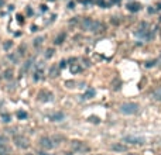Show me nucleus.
<instances>
[{
	"label": "nucleus",
	"mask_w": 161,
	"mask_h": 155,
	"mask_svg": "<svg viewBox=\"0 0 161 155\" xmlns=\"http://www.w3.org/2000/svg\"><path fill=\"white\" fill-rule=\"evenodd\" d=\"M81 27H82L83 31H91V32H103L106 30L105 24L102 21H98V20H93V18H83L82 23H81Z\"/></svg>",
	"instance_id": "f257e3e1"
},
{
	"label": "nucleus",
	"mask_w": 161,
	"mask_h": 155,
	"mask_svg": "<svg viewBox=\"0 0 161 155\" xmlns=\"http://www.w3.org/2000/svg\"><path fill=\"white\" fill-rule=\"evenodd\" d=\"M138 110H140V105L134 103V102H129V103H123L120 106L119 111L122 114H126V116H133V114H137Z\"/></svg>",
	"instance_id": "f03ea898"
},
{
	"label": "nucleus",
	"mask_w": 161,
	"mask_h": 155,
	"mask_svg": "<svg viewBox=\"0 0 161 155\" xmlns=\"http://www.w3.org/2000/svg\"><path fill=\"white\" fill-rule=\"evenodd\" d=\"M137 35L140 37V38H143V40H146V41H148L150 38L153 37V32L151 30H150V27H148L146 23H143L141 24V27L138 28V31H137Z\"/></svg>",
	"instance_id": "7ed1b4c3"
},
{
	"label": "nucleus",
	"mask_w": 161,
	"mask_h": 155,
	"mask_svg": "<svg viewBox=\"0 0 161 155\" xmlns=\"http://www.w3.org/2000/svg\"><path fill=\"white\" fill-rule=\"evenodd\" d=\"M71 147H72V150L75 151V152H88L89 151V147L85 144L83 141H72L71 142Z\"/></svg>",
	"instance_id": "20e7f679"
},
{
	"label": "nucleus",
	"mask_w": 161,
	"mask_h": 155,
	"mask_svg": "<svg viewBox=\"0 0 161 155\" xmlns=\"http://www.w3.org/2000/svg\"><path fill=\"white\" fill-rule=\"evenodd\" d=\"M124 142H129V144H134V145H143L146 140L143 137H138V135H127V137L123 138Z\"/></svg>",
	"instance_id": "39448f33"
},
{
	"label": "nucleus",
	"mask_w": 161,
	"mask_h": 155,
	"mask_svg": "<svg viewBox=\"0 0 161 155\" xmlns=\"http://www.w3.org/2000/svg\"><path fill=\"white\" fill-rule=\"evenodd\" d=\"M14 144L19 147V148H28V138L24 137V135H16V137L13 138Z\"/></svg>",
	"instance_id": "423d86ee"
},
{
	"label": "nucleus",
	"mask_w": 161,
	"mask_h": 155,
	"mask_svg": "<svg viewBox=\"0 0 161 155\" xmlns=\"http://www.w3.org/2000/svg\"><path fill=\"white\" fill-rule=\"evenodd\" d=\"M54 141H52V138L50 137H41L40 138V147L44 148V150H52L54 148Z\"/></svg>",
	"instance_id": "0eeeda50"
},
{
	"label": "nucleus",
	"mask_w": 161,
	"mask_h": 155,
	"mask_svg": "<svg viewBox=\"0 0 161 155\" xmlns=\"http://www.w3.org/2000/svg\"><path fill=\"white\" fill-rule=\"evenodd\" d=\"M52 97H54V95L50 90H41L38 93V100L40 102H50L52 100Z\"/></svg>",
	"instance_id": "6e6552de"
},
{
	"label": "nucleus",
	"mask_w": 161,
	"mask_h": 155,
	"mask_svg": "<svg viewBox=\"0 0 161 155\" xmlns=\"http://www.w3.org/2000/svg\"><path fill=\"white\" fill-rule=\"evenodd\" d=\"M127 10L129 11H132V13H136V11H138V10L141 9V5L140 3H137V2H130V3H127Z\"/></svg>",
	"instance_id": "1a4fd4ad"
},
{
	"label": "nucleus",
	"mask_w": 161,
	"mask_h": 155,
	"mask_svg": "<svg viewBox=\"0 0 161 155\" xmlns=\"http://www.w3.org/2000/svg\"><path fill=\"white\" fill-rule=\"evenodd\" d=\"M112 151H115V152H126V151L129 150L127 148V145H124V144H112Z\"/></svg>",
	"instance_id": "9d476101"
},
{
	"label": "nucleus",
	"mask_w": 161,
	"mask_h": 155,
	"mask_svg": "<svg viewBox=\"0 0 161 155\" xmlns=\"http://www.w3.org/2000/svg\"><path fill=\"white\" fill-rule=\"evenodd\" d=\"M92 97H95V89L89 87V89L85 92V95H82V99L83 100H89V99H92Z\"/></svg>",
	"instance_id": "9b49d317"
},
{
	"label": "nucleus",
	"mask_w": 161,
	"mask_h": 155,
	"mask_svg": "<svg viewBox=\"0 0 161 155\" xmlns=\"http://www.w3.org/2000/svg\"><path fill=\"white\" fill-rule=\"evenodd\" d=\"M58 73H60V66H58V65H54V66H51V69H50V76H51V78L58 76Z\"/></svg>",
	"instance_id": "f8f14e48"
},
{
	"label": "nucleus",
	"mask_w": 161,
	"mask_h": 155,
	"mask_svg": "<svg viewBox=\"0 0 161 155\" xmlns=\"http://www.w3.org/2000/svg\"><path fill=\"white\" fill-rule=\"evenodd\" d=\"M153 99L157 102H161V86H158L156 90L153 92Z\"/></svg>",
	"instance_id": "ddd939ff"
},
{
	"label": "nucleus",
	"mask_w": 161,
	"mask_h": 155,
	"mask_svg": "<svg viewBox=\"0 0 161 155\" xmlns=\"http://www.w3.org/2000/svg\"><path fill=\"white\" fill-rule=\"evenodd\" d=\"M64 113H55V114H52V116H50V119L51 121H61V120H64Z\"/></svg>",
	"instance_id": "4468645a"
},
{
	"label": "nucleus",
	"mask_w": 161,
	"mask_h": 155,
	"mask_svg": "<svg viewBox=\"0 0 161 155\" xmlns=\"http://www.w3.org/2000/svg\"><path fill=\"white\" fill-rule=\"evenodd\" d=\"M65 37H67V34H65V32H62V34H60V35L57 37L55 38V45H61V44H62V42H64V40H65Z\"/></svg>",
	"instance_id": "2eb2a0df"
},
{
	"label": "nucleus",
	"mask_w": 161,
	"mask_h": 155,
	"mask_svg": "<svg viewBox=\"0 0 161 155\" xmlns=\"http://www.w3.org/2000/svg\"><path fill=\"white\" fill-rule=\"evenodd\" d=\"M10 154V148L9 145H0V155H9Z\"/></svg>",
	"instance_id": "dca6fc26"
},
{
	"label": "nucleus",
	"mask_w": 161,
	"mask_h": 155,
	"mask_svg": "<svg viewBox=\"0 0 161 155\" xmlns=\"http://www.w3.org/2000/svg\"><path fill=\"white\" fill-rule=\"evenodd\" d=\"M0 116H2V119H3V121H5V123H10V121H11V114H9V113H2Z\"/></svg>",
	"instance_id": "f3484780"
},
{
	"label": "nucleus",
	"mask_w": 161,
	"mask_h": 155,
	"mask_svg": "<svg viewBox=\"0 0 161 155\" xmlns=\"http://www.w3.org/2000/svg\"><path fill=\"white\" fill-rule=\"evenodd\" d=\"M17 117H19L20 120L27 119V111H24V110H20V111H17Z\"/></svg>",
	"instance_id": "a211bd4d"
},
{
	"label": "nucleus",
	"mask_w": 161,
	"mask_h": 155,
	"mask_svg": "<svg viewBox=\"0 0 161 155\" xmlns=\"http://www.w3.org/2000/svg\"><path fill=\"white\" fill-rule=\"evenodd\" d=\"M71 71H72L74 73H76V72H81V71H82V68H81V66H78V64H72Z\"/></svg>",
	"instance_id": "6ab92c4d"
},
{
	"label": "nucleus",
	"mask_w": 161,
	"mask_h": 155,
	"mask_svg": "<svg viewBox=\"0 0 161 155\" xmlns=\"http://www.w3.org/2000/svg\"><path fill=\"white\" fill-rule=\"evenodd\" d=\"M11 47H13V42H11V41H6L5 45H3V48H5L6 51H9V48H11Z\"/></svg>",
	"instance_id": "aec40b11"
},
{
	"label": "nucleus",
	"mask_w": 161,
	"mask_h": 155,
	"mask_svg": "<svg viewBox=\"0 0 161 155\" xmlns=\"http://www.w3.org/2000/svg\"><path fill=\"white\" fill-rule=\"evenodd\" d=\"M42 40H44L42 37H40V38H37V40L34 41V47H40V45H41V44H42Z\"/></svg>",
	"instance_id": "412c9836"
},
{
	"label": "nucleus",
	"mask_w": 161,
	"mask_h": 155,
	"mask_svg": "<svg viewBox=\"0 0 161 155\" xmlns=\"http://www.w3.org/2000/svg\"><path fill=\"white\" fill-rule=\"evenodd\" d=\"M5 78L6 79H11V78H13V71H6Z\"/></svg>",
	"instance_id": "4be33fe9"
},
{
	"label": "nucleus",
	"mask_w": 161,
	"mask_h": 155,
	"mask_svg": "<svg viewBox=\"0 0 161 155\" xmlns=\"http://www.w3.org/2000/svg\"><path fill=\"white\" fill-rule=\"evenodd\" d=\"M52 55H54V50H52V48H50V50H47V54H45L47 58H51Z\"/></svg>",
	"instance_id": "5701e85b"
},
{
	"label": "nucleus",
	"mask_w": 161,
	"mask_h": 155,
	"mask_svg": "<svg viewBox=\"0 0 161 155\" xmlns=\"http://www.w3.org/2000/svg\"><path fill=\"white\" fill-rule=\"evenodd\" d=\"M3 6H5V0H0V9H2Z\"/></svg>",
	"instance_id": "b1692460"
},
{
	"label": "nucleus",
	"mask_w": 161,
	"mask_h": 155,
	"mask_svg": "<svg viewBox=\"0 0 161 155\" xmlns=\"http://www.w3.org/2000/svg\"><path fill=\"white\" fill-rule=\"evenodd\" d=\"M40 155H48V154H45V152H40Z\"/></svg>",
	"instance_id": "393cba45"
},
{
	"label": "nucleus",
	"mask_w": 161,
	"mask_h": 155,
	"mask_svg": "<svg viewBox=\"0 0 161 155\" xmlns=\"http://www.w3.org/2000/svg\"><path fill=\"white\" fill-rule=\"evenodd\" d=\"M2 106H3V100H0V107H2Z\"/></svg>",
	"instance_id": "a878e982"
},
{
	"label": "nucleus",
	"mask_w": 161,
	"mask_h": 155,
	"mask_svg": "<svg viewBox=\"0 0 161 155\" xmlns=\"http://www.w3.org/2000/svg\"><path fill=\"white\" fill-rule=\"evenodd\" d=\"M26 155H33V154H26Z\"/></svg>",
	"instance_id": "bb28decb"
}]
</instances>
